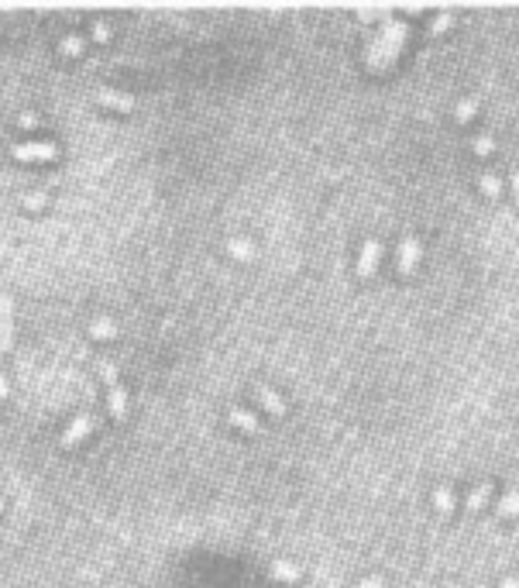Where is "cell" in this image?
Listing matches in <instances>:
<instances>
[{
    "instance_id": "cell-14",
    "label": "cell",
    "mask_w": 519,
    "mask_h": 588,
    "mask_svg": "<svg viewBox=\"0 0 519 588\" xmlns=\"http://www.w3.org/2000/svg\"><path fill=\"white\" fill-rule=\"evenodd\" d=\"M478 186H481V193H485V196H492V200H498V196H502V179H498L492 169H485V172L478 176Z\"/></svg>"
},
{
    "instance_id": "cell-16",
    "label": "cell",
    "mask_w": 519,
    "mask_h": 588,
    "mask_svg": "<svg viewBox=\"0 0 519 588\" xmlns=\"http://www.w3.org/2000/svg\"><path fill=\"white\" fill-rule=\"evenodd\" d=\"M272 574L282 578V581H296L300 578V567L293 561H272Z\"/></svg>"
},
{
    "instance_id": "cell-8",
    "label": "cell",
    "mask_w": 519,
    "mask_h": 588,
    "mask_svg": "<svg viewBox=\"0 0 519 588\" xmlns=\"http://www.w3.org/2000/svg\"><path fill=\"white\" fill-rule=\"evenodd\" d=\"M492 492H495V485H492V482H478L474 489H468V495H464V509H468V513L485 509V506H488V499H492Z\"/></svg>"
},
{
    "instance_id": "cell-24",
    "label": "cell",
    "mask_w": 519,
    "mask_h": 588,
    "mask_svg": "<svg viewBox=\"0 0 519 588\" xmlns=\"http://www.w3.org/2000/svg\"><path fill=\"white\" fill-rule=\"evenodd\" d=\"M93 38H107V28L104 25H93Z\"/></svg>"
},
{
    "instance_id": "cell-7",
    "label": "cell",
    "mask_w": 519,
    "mask_h": 588,
    "mask_svg": "<svg viewBox=\"0 0 519 588\" xmlns=\"http://www.w3.org/2000/svg\"><path fill=\"white\" fill-rule=\"evenodd\" d=\"M430 502H433V509H437L440 516L454 513V506H457V492H454V485L440 482V485H437V489L430 492Z\"/></svg>"
},
{
    "instance_id": "cell-13",
    "label": "cell",
    "mask_w": 519,
    "mask_h": 588,
    "mask_svg": "<svg viewBox=\"0 0 519 588\" xmlns=\"http://www.w3.org/2000/svg\"><path fill=\"white\" fill-rule=\"evenodd\" d=\"M474 114H478V97H461V100L454 104V121H457V124H468Z\"/></svg>"
},
{
    "instance_id": "cell-21",
    "label": "cell",
    "mask_w": 519,
    "mask_h": 588,
    "mask_svg": "<svg viewBox=\"0 0 519 588\" xmlns=\"http://www.w3.org/2000/svg\"><path fill=\"white\" fill-rule=\"evenodd\" d=\"M354 588H382V574H372V578H365V581L354 585Z\"/></svg>"
},
{
    "instance_id": "cell-1",
    "label": "cell",
    "mask_w": 519,
    "mask_h": 588,
    "mask_svg": "<svg viewBox=\"0 0 519 588\" xmlns=\"http://www.w3.org/2000/svg\"><path fill=\"white\" fill-rule=\"evenodd\" d=\"M100 375H104V382L110 386V416H114V420H124V416H128V392H124V386L117 382V368H114L110 362H100Z\"/></svg>"
},
{
    "instance_id": "cell-23",
    "label": "cell",
    "mask_w": 519,
    "mask_h": 588,
    "mask_svg": "<svg viewBox=\"0 0 519 588\" xmlns=\"http://www.w3.org/2000/svg\"><path fill=\"white\" fill-rule=\"evenodd\" d=\"M509 183H512V193L519 196V169H512V176H509Z\"/></svg>"
},
{
    "instance_id": "cell-5",
    "label": "cell",
    "mask_w": 519,
    "mask_h": 588,
    "mask_svg": "<svg viewBox=\"0 0 519 588\" xmlns=\"http://www.w3.org/2000/svg\"><path fill=\"white\" fill-rule=\"evenodd\" d=\"M97 104H104V107H114V110H121V114H128V110H134V97L131 93H121V90H107V86H100L97 93Z\"/></svg>"
},
{
    "instance_id": "cell-17",
    "label": "cell",
    "mask_w": 519,
    "mask_h": 588,
    "mask_svg": "<svg viewBox=\"0 0 519 588\" xmlns=\"http://www.w3.org/2000/svg\"><path fill=\"white\" fill-rule=\"evenodd\" d=\"M227 248H230V255H237V258H251V255H254V244L244 241V237H230Z\"/></svg>"
},
{
    "instance_id": "cell-11",
    "label": "cell",
    "mask_w": 519,
    "mask_h": 588,
    "mask_svg": "<svg viewBox=\"0 0 519 588\" xmlns=\"http://www.w3.org/2000/svg\"><path fill=\"white\" fill-rule=\"evenodd\" d=\"M227 420H230L234 427H241V430L262 434V423H258V416H254V413H248V410H241V406H230V410H227Z\"/></svg>"
},
{
    "instance_id": "cell-20",
    "label": "cell",
    "mask_w": 519,
    "mask_h": 588,
    "mask_svg": "<svg viewBox=\"0 0 519 588\" xmlns=\"http://www.w3.org/2000/svg\"><path fill=\"white\" fill-rule=\"evenodd\" d=\"M90 334H93V338H114V334H117V327H114L110 320H97V324L90 327Z\"/></svg>"
},
{
    "instance_id": "cell-22",
    "label": "cell",
    "mask_w": 519,
    "mask_h": 588,
    "mask_svg": "<svg viewBox=\"0 0 519 588\" xmlns=\"http://www.w3.org/2000/svg\"><path fill=\"white\" fill-rule=\"evenodd\" d=\"M498 588H519V578L516 574H505V578H498Z\"/></svg>"
},
{
    "instance_id": "cell-18",
    "label": "cell",
    "mask_w": 519,
    "mask_h": 588,
    "mask_svg": "<svg viewBox=\"0 0 519 588\" xmlns=\"http://www.w3.org/2000/svg\"><path fill=\"white\" fill-rule=\"evenodd\" d=\"M450 25H454V11H440V14H433L430 32H433V35H440V32H447Z\"/></svg>"
},
{
    "instance_id": "cell-9",
    "label": "cell",
    "mask_w": 519,
    "mask_h": 588,
    "mask_svg": "<svg viewBox=\"0 0 519 588\" xmlns=\"http://www.w3.org/2000/svg\"><path fill=\"white\" fill-rule=\"evenodd\" d=\"M254 396H258V403H262L269 413H276V416H286V399H282L279 392H272L269 386H254Z\"/></svg>"
},
{
    "instance_id": "cell-26",
    "label": "cell",
    "mask_w": 519,
    "mask_h": 588,
    "mask_svg": "<svg viewBox=\"0 0 519 588\" xmlns=\"http://www.w3.org/2000/svg\"><path fill=\"white\" fill-rule=\"evenodd\" d=\"M110 588H121V585H110Z\"/></svg>"
},
{
    "instance_id": "cell-19",
    "label": "cell",
    "mask_w": 519,
    "mask_h": 588,
    "mask_svg": "<svg viewBox=\"0 0 519 588\" xmlns=\"http://www.w3.org/2000/svg\"><path fill=\"white\" fill-rule=\"evenodd\" d=\"M83 38H76V35H69V38H62L59 42V52H66V56H76V52H83Z\"/></svg>"
},
{
    "instance_id": "cell-15",
    "label": "cell",
    "mask_w": 519,
    "mask_h": 588,
    "mask_svg": "<svg viewBox=\"0 0 519 588\" xmlns=\"http://www.w3.org/2000/svg\"><path fill=\"white\" fill-rule=\"evenodd\" d=\"M471 152H474L478 158H488V155L495 152V138H492V134H485V131H478V134L471 138Z\"/></svg>"
},
{
    "instance_id": "cell-4",
    "label": "cell",
    "mask_w": 519,
    "mask_h": 588,
    "mask_svg": "<svg viewBox=\"0 0 519 588\" xmlns=\"http://www.w3.org/2000/svg\"><path fill=\"white\" fill-rule=\"evenodd\" d=\"M378 258H382V241H378V237H368V241L361 244V255H358V279H368V275L375 272Z\"/></svg>"
},
{
    "instance_id": "cell-25",
    "label": "cell",
    "mask_w": 519,
    "mask_h": 588,
    "mask_svg": "<svg viewBox=\"0 0 519 588\" xmlns=\"http://www.w3.org/2000/svg\"><path fill=\"white\" fill-rule=\"evenodd\" d=\"M0 396H8V382H4V372H0Z\"/></svg>"
},
{
    "instance_id": "cell-12",
    "label": "cell",
    "mask_w": 519,
    "mask_h": 588,
    "mask_svg": "<svg viewBox=\"0 0 519 588\" xmlns=\"http://www.w3.org/2000/svg\"><path fill=\"white\" fill-rule=\"evenodd\" d=\"M495 509H498V516H505V519L519 516V489H505Z\"/></svg>"
},
{
    "instance_id": "cell-2",
    "label": "cell",
    "mask_w": 519,
    "mask_h": 588,
    "mask_svg": "<svg viewBox=\"0 0 519 588\" xmlns=\"http://www.w3.org/2000/svg\"><path fill=\"white\" fill-rule=\"evenodd\" d=\"M11 155L21 162H52V158H59V148L49 141H35V145H14Z\"/></svg>"
},
{
    "instance_id": "cell-6",
    "label": "cell",
    "mask_w": 519,
    "mask_h": 588,
    "mask_svg": "<svg viewBox=\"0 0 519 588\" xmlns=\"http://www.w3.org/2000/svg\"><path fill=\"white\" fill-rule=\"evenodd\" d=\"M93 423H97V420H93V413H80V416H76V420H73V423L62 430L59 444H62V447H73L80 437H86V434L93 430Z\"/></svg>"
},
{
    "instance_id": "cell-3",
    "label": "cell",
    "mask_w": 519,
    "mask_h": 588,
    "mask_svg": "<svg viewBox=\"0 0 519 588\" xmlns=\"http://www.w3.org/2000/svg\"><path fill=\"white\" fill-rule=\"evenodd\" d=\"M396 251H399V272H413L420 265V258H423V241L416 234H406Z\"/></svg>"
},
{
    "instance_id": "cell-27",
    "label": "cell",
    "mask_w": 519,
    "mask_h": 588,
    "mask_svg": "<svg viewBox=\"0 0 519 588\" xmlns=\"http://www.w3.org/2000/svg\"><path fill=\"white\" fill-rule=\"evenodd\" d=\"M0 506H4V502H0Z\"/></svg>"
},
{
    "instance_id": "cell-10",
    "label": "cell",
    "mask_w": 519,
    "mask_h": 588,
    "mask_svg": "<svg viewBox=\"0 0 519 588\" xmlns=\"http://www.w3.org/2000/svg\"><path fill=\"white\" fill-rule=\"evenodd\" d=\"M14 344V327H11V300L0 296V348H11Z\"/></svg>"
}]
</instances>
